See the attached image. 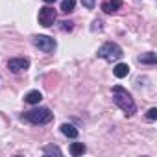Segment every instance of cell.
<instances>
[{
  "instance_id": "obj_16",
  "label": "cell",
  "mask_w": 157,
  "mask_h": 157,
  "mask_svg": "<svg viewBox=\"0 0 157 157\" xmlns=\"http://www.w3.org/2000/svg\"><path fill=\"white\" fill-rule=\"evenodd\" d=\"M146 118H148V120H155V118H157V107H151V109L148 111Z\"/></svg>"
},
{
  "instance_id": "obj_13",
  "label": "cell",
  "mask_w": 157,
  "mask_h": 157,
  "mask_svg": "<svg viewBox=\"0 0 157 157\" xmlns=\"http://www.w3.org/2000/svg\"><path fill=\"white\" fill-rule=\"evenodd\" d=\"M76 8V0H63L61 2V11L63 13H72Z\"/></svg>"
},
{
  "instance_id": "obj_4",
  "label": "cell",
  "mask_w": 157,
  "mask_h": 157,
  "mask_svg": "<svg viewBox=\"0 0 157 157\" xmlns=\"http://www.w3.org/2000/svg\"><path fill=\"white\" fill-rule=\"evenodd\" d=\"M56 19H57V13H56V10L52 6H44V8L39 10V24L41 26L50 28L56 22Z\"/></svg>"
},
{
  "instance_id": "obj_2",
  "label": "cell",
  "mask_w": 157,
  "mask_h": 157,
  "mask_svg": "<svg viewBox=\"0 0 157 157\" xmlns=\"http://www.w3.org/2000/svg\"><path fill=\"white\" fill-rule=\"evenodd\" d=\"M22 118L28 120L33 126H43V124H48L54 118V113L48 107H35V109H30V111L22 113Z\"/></svg>"
},
{
  "instance_id": "obj_19",
  "label": "cell",
  "mask_w": 157,
  "mask_h": 157,
  "mask_svg": "<svg viewBox=\"0 0 157 157\" xmlns=\"http://www.w3.org/2000/svg\"><path fill=\"white\" fill-rule=\"evenodd\" d=\"M43 2H46V4H54L56 0H43Z\"/></svg>"
},
{
  "instance_id": "obj_15",
  "label": "cell",
  "mask_w": 157,
  "mask_h": 157,
  "mask_svg": "<svg viewBox=\"0 0 157 157\" xmlns=\"http://www.w3.org/2000/svg\"><path fill=\"white\" fill-rule=\"evenodd\" d=\"M74 28V22H70V21H63L61 22V30H65V32H70Z\"/></svg>"
},
{
  "instance_id": "obj_3",
  "label": "cell",
  "mask_w": 157,
  "mask_h": 157,
  "mask_svg": "<svg viewBox=\"0 0 157 157\" xmlns=\"http://www.w3.org/2000/svg\"><path fill=\"white\" fill-rule=\"evenodd\" d=\"M98 57H102V59H105V61H118L122 56H124V52H122V48L117 44V43H111V41H107V43H104L100 48H98Z\"/></svg>"
},
{
  "instance_id": "obj_6",
  "label": "cell",
  "mask_w": 157,
  "mask_h": 157,
  "mask_svg": "<svg viewBox=\"0 0 157 157\" xmlns=\"http://www.w3.org/2000/svg\"><path fill=\"white\" fill-rule=\"evenodd\" d=\"M28 67H30V59H26V57H13V59L8 61V68H10L13 74L22 72V70H26Z\"/></svg>"
},
{
  "instance_id": "obj_17",
  "label": "cell",
  "mask_w": 157,
  "mask_h": 157,
  "mask_svg": "<svg viewBox=\"0 0 157 157\" xmlns=\"http://www.w3.org/2000/svg\"><path fill=\"white\" fill-rule=\"evenodd\" d=\"M82 4H83L87 10H93V8H94V4H96V0H82Z\"/></svg>"
},
{
  "instance_id": "obj_1",
  "label": "cell",
  "mask_w": 157,
  "mask_h": 157,
  "mask_svg": "<svg viewBox=\"0 0 157 157\" xmlns=\"http://www.w3.org/2000/svg\"><path fill=\"white\" fill-rule=\"evenodd\" d=\"M113 102H115L128 117H131V115L137 111V105H135L131 94H129L122 85H115V87H113Z\"/></svg>"
},
{
  "instance_id": "obj_18",
  "label": "cell",
  "mask_w": 157,
  "mask_h": 157,
  "mask_svg": "<svg viewBox=\"0 0 157 157\" xmlns=\"http://www.w3.org/2000/svg\"><path fill=\"white\" fill-rule=\"evenodd\" d=\"M93 24H94V26H93V30H96V28L100 30V28H102V21H94Z\"/></svg>"
},
{
  "instance_id": "obj_14",
  "label": "cell",
  "mask_w": 157,
  "mask_h": 157,
  "mask_svg": "<svg viewBox=\"0 0 157 157\" xmlns=\"http://www.w3.org/2000/svg\"><path fill=\"white\" fill-rule=\"evenodd\" d=\"M43 153H46V155H61L63 151H61L57 146L50 144V146H44V148H43Z\"/></svg>"
},
{
  "instance_id": "obj_5",
  "label": "cell",
  "mask_w": 157,
  "mask_h": 157,
  "mask_svg": "<svg viewBox=\"0 0 157 157\" xmlns=\"http://www.w3.org/2000/svg\"><path fill=\"white\" fill-rule=\"evenodd\" d=\"M33 44H35L39 50H43L44 54L54 52L56 46H57L56 39H52V37H48V35H35V37H33Z\"/></svg>"
},
{
  "instance_id": "obj_11",
  "label": "cell",
  "mask_w": 157,
  "mask_h": 157,
  "mask_svg": "<svg viewBox=\"0 0 157 157\" xmlns=\"http://www.w3.org/2000/svg\"><path fill=\"white\" fill-rule=\"evenodd\" d=\"M85 150H87V148H85V144H83V142H72V144H70V153H72L74 157L83 155V153H85Z\"/></svg>"
},
{
  "instance_id": "obj_10",
  "label": "cell",
  "mask_w": 157,
  "mask_h": 157,
  "mask_svg": "<svg viewBox=\"0 0 157 157\" xmlns=\"http://www.w3.org/2000/svg\"><path fill=\"white\" fill-rule=\"evenodd\" d=\"M41 100H43V94H41L39 91H30V93L24 96V102H26V104H32V105L39 104Z\"/></svg>"
},
{
  "instance_id": "obj_8",
  "label": "cell",
  "mask_w": 157,
  "mask_h": 157,
  "mask_svg": "<svg viewBox=\"0 0 157 157\" xmlns=\"http://www.w3.org/2000/svg\"><path fill=\"white\" fill-rule=\"evenodd\" d=\"M113 74L118 78V80H122V78H126V76L129 74V65H126V63H118V65H115Z\"/></svg>"
},
{
  "instance_id": "obj_9",
  "label": "cell",
  "mask_w": 157,
  "mask_h": 157,
  "mask_svg": "<svg viewBox=\"0 0 157 157\" xmlns=\"http://www.w3.org/2000/svg\"><path fill=\"white\" fill-rule=\"evenodd\" d=\"M61 133L65 135V137H68V139H76L78 137V129L72 126V124H68V122H65V124H61Z\"/></svg>"
},
{
  "instance_id": "obj_7",
  "label": "cell",
  "mask_w": 157,
  "mask_h": 157,
  "mask_svg": "<svg viewBox=\"0 0 157 157\" xmlns=\"http://www.w3.org/2000/svg\"><path fill=\"white\" fill-rule=\"evenodd\" d=\"M120 6H122V0H105V2H102V11L115 13L117 10H120Z\"/></svg>"
},
{
  "instance_id": "obj_12",
  "label": "cell",
  "mask_w": 157,
  "mask_h": 157,
  "mask_svg": "<svg viewBox=\"0 0 157 157\" xmlns=\"http://www.w3.org/2000/svg\"><path fill=\"white\" fill-rule=\"evenodd\" d=\"M139 61L144 63V65H155V63H157V56H155L153 52H148V54L139 56Z\"/></svg>"
}]
</instances>
